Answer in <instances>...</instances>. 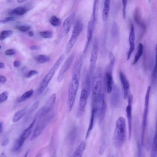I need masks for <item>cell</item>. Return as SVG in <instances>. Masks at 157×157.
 Returning <instances> with one entry per match:
<instances>
[{
  "instance_id": "1",
  "label": "cell",
  "mask_w": 157,
  "mask_h": 157,
  "mask_svg": "<svg viewBox=\"0 0 157 157\" xmlns=\"http://www.w3.org/2000/svg\"><path fill=\"white\" fill-rule=\"evenodd\" d=\"M102 72L101 68H99L96 70L93 78L91 108L98 109L99 107L102 95Z\"/></svg>"
},
{
  "instance_id": "2",
  "label": "cell",
  "mask_w": 157,
  "mask_h": 157,
  "mask_svg": "<svg viewBox=\"0 0 157 157\" xmlns=\"http://www.w3.org/2000/svg\"><path fill=\"white\" fill-rule=\"evenodd\" d=\"M126 120L121 117L116 121L114 132V144L117 148H120L123 145L126 138Z\"/></svg>"
},
{
  "instance_id": "3",
  "label": "cell",
  "mask_w": 157,
  "mask_h": 157,
  "mask_svg": "<svg viewBox=\"0 0 157 157\" xmlns=\"http://www.w3.org/2000/svg\"><path fill=\"white\" fill-rule=\"evenodd\" d=\"M64 58V55H61L55 63L53 67L51 69L38 89L37 93V95H40L43 93L59 67Z\"/></svg>"
},
{
  "instance_id": "4",
  "label": "cell",
  "mask_w": 157,
  "mask_h": 157,
  "mask_svg": "<svg viewBox=\"0 0 157 157\" xmlns=\"http://www.w3.org/2000/svg\"><path fill=\"white\" fill-rule=\"evenodd\" d=\"M98 48V42L97 39H96L94 42L91 52L89 71L87 75L89 81L92 84L97 61Z\"/></svg>"
},
{
  "instance_id": "5",
  "label": "cell",
  "mask_w": 157,
  "mask_h": 157,
  "mask_svg": "<svg viewBox=\"0 0 157 157\" xmlns=\"http://www.w3.org/2000/svg\"><path fill=\"white\" fill-rule=\"evenodd\" d=\"M151 89V87L150 86H149L147 89L145 98L144 108L142 123L141 143L142 146H144V144L145 136L147 124Z\"/></svg>"
},
{
  "instance_id": "6",
  "label": "cell",
  "mask_w": 157,
  "mask_h": 157,
  "mask_svg": "<svg viewBox=\"0 0 157 157\" xmlns=\"http://www.w3.org/2000/svg\"><path fill=\"white\" fill-rule=\"evenodd\" d=\"M79 86V80L72 78L69 87L67 101V108L69 112L72 110L73 106Z\"/></svg>"
},
{
  "instance_id": "7",
  "label": "cell",
  "mask_w": 157,
  "mask_h": 157,
  "mask_svg": "<svg viewBox=\"0 0 157 157\" xmlns=\"http://www.w3.org/2000/svg\"><path fill=\"white\" fill-rule=\"evenodd\" d=\"M89 91L86 88L82 90L76 111V116L78 118L81 117L83 115L86 107Z\"/></svg>"
},
{
  "instance_id": "8",
  "label": "cell",
  "mask_w": 157,
  "mask_h": 157,
  "mask_svg": "<svg viewBox=\"0 0 157 157\" xmlns=\"http://www.w3.org/2000/svg\"><path fill=\"white\" fill-rule=\"evenodd\" d=\"M128 104L126 108V112L129 127V139L131 138L132 129V107L133 96L129 94L127 98Z\"/></svg>"
},
{
  "instance_id": "9",
  "label": "cell",
  "mask_w": 157,
  "mask_h": 157,
  "mask_svg": "<svg viewBox=\"0 0 157 157\" xmlns=\"http://www.w3.org/2000/svg\"><path fill=\"white\" fill-rule=\"evenodd\" d=\"M114 65L110 63L107 68L105 76L104 77V81L107 87L108 93H111L113 90V78L112 70Z\"/></svg>"
},
{
  "instance_id": "10",
  "label": "cell",
  "mask_w": 157,
  "mask_h": 157,
  "mask_svg": "<svg viewBox=\"0 0 157 157\" xmlns=\"http://www.w3.org/2000/svg\"><path fill=\"white\" fill-rule=\"evenodd\" d=\"M75 57L74 54H72L66 60L62 65L59 72L57 81L60 83L63 79L64 74L70 67Z\"/></svg>"
},
{
  "instance_id": "11",
  "label": "cell",
  "mask_w": 157,
  "mask_h": 157,
  "mask_svg": "<svg viewBox=\"0 0 157 157\" xmlns=\"http://www.w3.org/2000/svg\"><path fill=\"white\" fill-rule=\"evenodd\" d=\"M96 22L91 19L88 23L87 28V41L84 50V54L86 53L93 37Z\"/></svg>"
},
{
  "instance_id": "12",
  "label": "cell",
  "mask_w": 157,
  "mask_h": 157,
  "mask_svg": "<svg viewBox=\"0 0 157 157\" xmlns=\"http://www.w3.org/2000/svg\"><path fill=\"white\" fill-rule=\"evenodd\" d=\"M56 99V94H52L47 100L44 106L39 111L38 115L42 117L48 113L53 106Z\"/></svg>"
},
{
  "instance_id": "13",
  "label": "cell",
  "mask_w": 157,
  "mask_h": 157,
  "mask_svg": "<svg viewBox=\"0 0 157 157\" xmlns=\"http://www.w3.org/2000/svg\"><path fill=\"white\" fill-rule=\"evenodd\" d=\"M112 94L110 99V104L112 108L115 109L119 106L120 100V89L117 86L113 88Z\"/></svg>"
},
{
  "instance_id": "14",
  "label": "cell",
  "mask_w": 157,
  "mask_h": 157,
  "mask_svg": "<svg viewBox=\"0 0 157 157\" xmlns=\"http://www.w3.org/2000/svg\"><path fill=\"white\" fill-rule=\"evenodd\" d=\"M135 28L133 24L131 25L130 31L129 36V48L128 52L127 60L130 59L135 49Z\"/></svg>"
},
{
  "instance_id": "15",
  "label": "cell",
  "mask_w": 157,
  "mask_h": 157,
  "mask_svg": "<svg viewBox=\"0 0 157 157\" xmlns=\"http://www.w3.org/2000/svg\"><path fill=\"white\" fill-rule=\"evenodd\" d=\"M120 77L122 87L123 98L126 99L129 95V84L126 76L122 71L120 72Z\"/></svg>"
},
{
  "instance_id": "16",
  "label": "cell",
  "mask_w": 157,
  "mask_h": 157,
  "mask_svg": "<svg viewBox=\"0 0 157 157\" xmlns=\"http://www.w3.org/2000/svg\"><path fill=\"white\" fill-rule=\"evenodd\" d=\"M82 57L80 56L76 60L73 71L72 78L80 80V73L82 64Z\"/></svg>"
},
{
  "instance_id": "17",
  "label": "cell",
  "mask_w": 157,
  "mask_h": 157,
  "mask_svg": "<svg viewBox=\"0 0 157 157\" xmlns=\"http://www.w3.org/2000/svg\"><path fill=\"white\" fill-rule=\"evenodd\" d=\"M107 109V104L104 96L102 94L101 97V102L99 108V123L101 125L103 122L105 117Z\"/></svg>"
},
{
  "instance_id": "18",
  "label": "cell",
  "mask_w": 157,
  "mask_h": 157,
  "mask_svg": "<svg viewBox=\"0 0 157 157\" xmlns=\"http://www.w3.org/2000/svg\"><path fill=\"white\" fill-rule=\"evenodd\" d=\"M134 19L135 22L145 32L146 30V26L141 18L139 9L137 8L135 11L134 15Z\"/></svg>"
},
{
  "instance_id": "19",
  "label": "cell",
  "mask_w": 157,
  "mask_h": 157,
  "mask_svg": "<svg viewBox=\"0 0 157 157\" xmlns=\"http://www.w3.org/2000/svg\"><path fill=\"white\" fill-rule=\"evenodd\" d=\"M75 17V13H73L65 19L64 21L63 27L65 33L66 34L68 33L70 31Z\"/></svg>"
},
{
  "instance_id": "20",
  "label": "cell",
  "mask_w": 157,
  "mask_h": 157,
  "mask_svg": "<svg viewBox=\"0 0 157 157\" xmlns=\"http://www.w3.org/2000/svg\"><path fill=\"white\" fill-rule=\"evenodd\" d=\"M98 111L96 110L91 109L90 118L88 127L86 133V139H87L90 135L94 126L95 117Z\"/></svg>"
},
{
  "instance_id": "21",
  "label": "cell",
  "mask_w": 157,
  "mask_h": 157,
  "mask_svg": "<svg viewBox=\"0 0 157 157\" xmlns=\"http://www.w3.org/2000/svg\"><path fill=\"white\" fill-rule=\"evenodd\" d=\"M84 25L81 21L77 22L73 30L71 37L77 38L82 31Z\"/></svg>"
},
{
  "instance_id": "22",
  "label": "cell",
  "mask_w": 157,
  "mask_h": 157,
  "mask_svg": "<svg viewBox=\"0 0 157 157\" xmlns=\"http://www.w3.org/2000/svg\"><path fill=\"white\" fill-rule=\"evenodd\" d=\"M111 0H105L102 14V19L105 22L108 19L110 7Z\"/></svg>"
},
{
  "instance_id": "23",
  "label": "cell",
  "mask_w": 157,
  "mask_h": 157,
  "mask_svg": "<svg viewBox=\"0 0 157 157\" xmlns=\"http://www.w3.org/2000/svg\"><path fill=\"white\" fill-rule=\"evenodd\" d=\"M86 146L87 143L85 141H84L82 142L74 151L73 156L75 157H82L86 149Z\"/></svg>"
},
{
  "instance_id": "24",
  "label": "cell",
  "mask_w": 157,
  "mask_h": 157,
  "mask_svg": "<svg viewBox=\"0 0 157 157\" xmlns=\"http://www.w3.org/2000/svg\"><path fill=\"white\" fill-rule=\"evenodd\" d=\"M155 64L152 76V82L154 86L156 85L157 84V43L155 47Z\"/></svg>"
},
{
  "instance_id": "25",
  "label": "cell",
  "mask_w": 157,
  "mask_h": 157,
  "mask_svg": "<svg viewBox=\"0 0 157 157\" xmlns=\"http://www.w3.org/2000/svg\"><path fill=\"white\" fill-rule=\"evenodd\" d=\"M157 156V121L151 152V156L155 157Z\"/></svg>"
},
{
  "instance_id": "26",
  "label": "cell",
  "mask_w": 157,
  "mask_h": 157,
  "mask_svg": "<svg viewBox=\"0 0 157 157\" xmlns=\"http://www.w3.org/2000/svg\"><path fill=\"white\" fill-rule=\"evenodd\" d=\"M46 126L45 123H43L38 126L35 129L31 138V141H33L37 138L42 133Z\"/></svg>"
},
{
  "instance_id": "27",
  "label": "cell",
  "mask_w": 157,
  "mask_h": 157,
  "mask_svg": "<svg viewBox=\"0 0 157 157\" xmlns=\"http://www.w3.org/2000/svg\"><path fill=\"white\" fill-rule=\"evenodd\" d=\"M28 11V10L26 8L22 7H16L9 12L10 15H16L22 16L25 14Z\"/></svg>"
},
{
  "instance_id": "28",
  "label": "cell",
  "mask_w": 157,
  "mask_h": 157,
  "mask_svg": "<svg viewBox=\"0 0 157 157\" xmlns=\"http://www.w3.org/2000/svg\"><path fill=\"white\" fill-rule=\"evenodd\" d=\"M99 7V0H94L92 20L96 22L97 19Z\"/></svg>"
},
{
  "instance_id": "29",
  "label": "cell",
  "mask_w": 157,
  "mask_h": 157,
  "mask_svg": "<svg viewBox=\"0 0 157 157\" xmlns=\"http://www.w3.org/2000/svg\"><path fill=\"white\" fill-rule=\"evenodd\" d=\"M143 45L141 43H139L137 53L132 63L133 65L135 64L138 62L143 54Z\"/></svg>"
},
{
  "instance_id": "30",
  "label": "cell",
  "mask_w": 157,
  "mask_h": 157,
  "mask_svg": "<svg viewBox=\"0 0 157 157\" xmlns=\"http://www.w3.org/2000/svg\"><path fill=\"white\" fill-rule=\"evenodd\" d=\"M25 140L21 136L15 142L12 148L13 151L14 152L18 151L24 144Z\"/></svg>"
},
{
  "instance_id": "31",
  "label": "cell",
  "mask_w": 157,
  "mask_h": 157,
  "mask_svg": "<svg viewBox=\"0 0 157 157\" xmlns=\"http://www.w3.org/2000/svg\"><path fill=\"white\" fill-rule=\"evenodd\" d=\"M26 112V108H24L17 111L14 114L13 117V122L16 123L19 120L24 116Z\"/></svg>"
},
{
  "instance_id": "32",
  "label": "cell",
  "mask_w": 157,
  "mask_h": 157,
  "mask_svg": "<svg viewBox=\"0 0 157 157\" xmlns=\"http://www.w3.org/2000/svg\"><path fill=\"white\" fill-rule=\"evenodd\" d=\"M36 120V119H35L30 126L28 128L25 130L23 134L21 135L22 137L25 140L27 139L30 135L34 124Z\"/></svg>"
},
{
  "instance_id": "33",
  "label": "cell",
  "mask_w": 157,
  "mask_h": 157,
  "mask_svg": "<svg viewBox=\"0 0 157 157\" xmlns=\"http://www.w3.org/2000/svg\"><path fill=\"white\" fill-rule=\"evenodd\" d=\"M34 93V90L33 89L27 91L18 100V102H22L30 98L33 95Z\"/></svg>"
},
{
  "instance_id": "34",
  "label": "cell",
  "mask_w": 157,
  "mask_h": 157,
  "mask_svg": "<svg viewBox=\"0 0 157 157\" xmlns=\"http://www.w3.org/2000/svg\"><path fill=\"white\" fill-rule=\"evenodd\" d=\"M35 60L38 63L44 64L48 62L50 60V58L46 55H40L35 57Z\"/></svg>"
},
{
  "instance_id": "35",
  "label": "cell",
  "mask_w": 157,
  "mask_h": 157,
  "mask_svg": "<svg viewBox=\"0 0 157 157\" xmlns=\"http://www.w3.org/2000/svg\"><path fill=\"white\" fill-rule=\"evenodd\" d=\"M13 33V32L11 30H5L3 31L1 33L0 36V40L2 41L5 40L7 37L11 35Z\"/></svg>"
},
{
  "instance_id": "36",
  "label": "cell",
  "mask_w": 157,
  "mask_h": 157,
  "mask_svg": "<svg viewBox=\"0 0 157 157\" xmlns=\"http://www.w3.org/2000/svg\"><path fill=\"white\" fill-rule=\"evenodd\" d=\"M50 22L54 27H58L60 24V21L59 18L55 16H52L50 19Z\"/></svg>"
},
{
  "instance_id": "37",
  "label": "cell",
  "mask_w": 157,
  "mask_h": 157,
  "mask_svg": "<svg viewBox=\"0 0 157 157\" xmlns=\"http://www.w3.org/2000/svg\"><path fill=\"white\" fill-rule=\"evenodd\" d=\"M112 34L113 37L116 38L119 36V30L116 23H114L112 29Z\"/></svg>"
},
{
  "instance_id": "38",
  "label": "cell",
  "mask_w": 157,
  "mask_h": 157,
  "mask_svg": "<svg viewBox=\"0 0 157 157\" xmlns=\"http://www.w3.org/2000/svg\"><path fill=\"white\" fill-rule=\"evenodd\" d=\"M40 35L43 38H49L53 36V32L50 31H42L40 33Z\"/></svg>"
},
{
  "instance_id": "39",
  "label": "cell",
  "mask_w": 157,
  "mask_h": 157,
  "mask_svg": "<svg viewBox=\"0 0 157 157\" xmlns=\"http://www.w3.org/2000/svg\"><path fill=\"white\" fill-rule=\"evenodd\" d=\"M9 96V93L7 91H4L0 95V103H3L7 101Z\"/></svg>"
},
{
  "instance_id": "40",
  "label": "cell",
  "mask_w": 157,
  "mask_h": 157,
  "mask_svg": "<svg viewBox=\"0 0 157 157\" xmlns=\"http://www.w3.org/2000/svg\"><path fill=\"white\" fill-rule=\"evenodd\" d=\"M16 28L19 31L24 32L29 30L31 28L30 26L24 25H18Z\"/></svg>"
},
{
  "instance_id": "41",
  "label": "cell",
  "mask_w": 157,
  "mask_h": 157,
  "mask_svg": "<svg viewBox=\"0 0 157 157\" xmlns=\"http://www.w3.org/2000/svg\"><path fill=\"white\" fill-rule=\"evenodd\" d=\"M39 104V102L37 101L35 102L29 111L28 114H31L34 113L38 108Z\"/></svg>"
},
{
  "instance_id": "42",
  "label": "cell",
  "mask_w": 157,
  "mask_h": 157,
  "mask_svg": "<svg viewBox=\"0 0 157 157\" xmlns=\"http://www.w3.org/2000/svg\"><path fill=\"white\" fill-rule=\"evenodd\" d=\"M123 9V17L124 19H125L126 16V8L127 4V0H122Z\"/></svg>"
},
{
  "instance_id": "43",
  "label": "cell",
  "mask_w": 157,
  "mask_h": 157,
  "mask_svg": "<svg viewBox=\"0 0 157 157\" xmlns=\"http://www.w3.org/2000/svg\"><path fill=\"white\" fill-rule=\"evenodd\" d=\"M16 18L14 17H10L5 18L3 20L1 21V23H4L9 22L10 21H15Z\"/></svg>"
},
{
  "instance_id": "44",
  "label": "cell",
  "mask_w": 157,
  "mask_h": 157,
  "mask_svg": "<svg viewBox=\"0 0 157 157\" xmlns=\"http://www.w3.org/2000/svg\"><path fill=\"white\" fill-rule=\"evenodd\" d=\"M15 54V51L12 49L7 50L5 52V54L7 56L13 55Z\"/></svg>"
},
{
  "instance_id": "45",
  "label": "cell",
  "mask_w": 157,
  "mask_h": 157,
  "mask_svg": "<svg viewBox=\"0 0 157 157\" xmlns=\"http://www.w3.org/2000/svg\"><path fill=\"white\" fill-rule=\"evenodd\" d=\"M9 142V138L7 137H5L2 141L1 143V146L3 147L6 146L8 144Z\"/></svg>"
},
{
  "instance_id": "46",
  "label": "cell",
  "mask_w": 157,
  "mask_h": 157,
  "mask_svg": "<svg viewBox=\"0 0 157 157\" xmlns=\"http://www.w3.org/2000/svg\"><path fill=\"white\" fill-rule=\"evenodd\" d=\"M109 55L110 62L114 64L115 60V57L112 52H109Z\"/></svg>"
},
{
  "instance_id": "47",
  "label": "cell",
  "mask_w": 157,
  "mask_h": 157,
  "mask_svg": "<svg viewBox=\"0 0 157 157\" xmlns=\"http://www.w3.org/2000/svg\"><path fill=\"white\" fill-rule=\"evenodd\" d=\"M38 73V72L36 70H31L27 75V77L28 78H31L33 76L37 74Z\"/></svg>"
},
{
  "instance_id": "48",
  "label": "cell",
  "mask_w": 157,
  "mask_h": 157,
  "mask_svg": "<svg viewBox=\"0 0 157 157\" xmlns=\"http://www.w3.org/2000/svg\"><path fill=\"white\" fill-rule=\"evenodd\" d=\"M21 62L19 61H16L13 63L14 66L16 68H19L21 66Z\"/></svg>"
},
{
  "instance_id": "49",
  "label": "cell",
  "mask_w": 157,
  "mask_h": 157,
  "mask_svg": "<svg viewBox=\"0 0 157 157\" xmlns=\"http://www.w3.org/2000/svg\"><path fill=\"white\" fill-rule=\"evenodd\" d=\"M41 47L39 46L34 45L30 47V49L31 50H37L40 49Z\"/></svg>"
},
{
  "instance_id": "50",
  "label": "cell",
  "mask_w": 157,
  "mask_h": 157,
  "mask_svg": "<svg viewBox=\"0 0 157 157\" xmlns=\"http://www.w3.org/2000/svg\"><path fill=\"white\" fill-rule=\"evenodd\" d=\"M6 81V78L4 76L2 75L0 76V82L1 83H5Z\"/></svg>"
},
{
  "instance_id": "51",
  "label": "cell",
  "mask_w": 157,
  "mask_h": 157,
  "mask_svg": "<svg viewBox=\"0 0 157 157\" xmlns=\"http://www.w3.org/2000/svg\"><path fill=\"white\" fill-rule=\"evenodd\" d=\"M4 129V124L3 122H0V133L1 134L3 132Z\"/></svg>"
},
{
  "instance_id": "52",
  "label": "cell",
  "mask_w": 157,
  "mask_h": 157,
  "mask_svg": "<svg viewBox=\"0 0 157 157\" xmlns=\"http://www.w3.org/2000/svg\"><path fill=\"white\" fill-rule=\"evenodd\" d=\"M5 67L4 64L2 62L0 63V68L2 69Z\"/></svg>"
},
{
  "instance_id": "53",
  "label": "cell",
  "mask_w": 157,
  "mask_h": 157,
  "mask_svg": "<svg viewBox=\"0 0 157 157\" xmlns=\"http://www.w3.org/2000/svg\"><path fill=\"white\" fill-rule=\"evenodd\" d=\"M27 1H28V0H17V2L19 3H21Z\"/></svg>"
},
{
  "instance_id": "54",
  "label": "cell",
  "mask_w": 157,
  "mask_h": 157,
  "mask_svg": "<svg viewBox=\"0 0 157 157\" xmlns=\"http://www.w3.org/2000/svg\"><path fill=\"white\" fill-rule=\"evenodd\" d=\"M30 37H32L34 35V33L32 31H30L28 33Z\"/></svg>"
},
{
  "instance_id": "55",
  "label": "cell",
  "mask_w": 157,
  "mask_h": 157,
  "mask_svg": "<svg viewBox=\"0 0 157 157\" xmlns=\"http://www.w3.org/2000/svg\"><path fill=\"white\" fill-rule=\"evenodd\" d=\"M30 150H28L27 152H26V153L24 156L25 157H27L28 155V153L30 152Z\"/></svg>"
},
{
  "instance_id": "56",
  "label": "cell",
  "mask_w": 157,
  "mask_h": 157,
  "mask_svg": "<svg viewBox=\"0 0 157 157\" xmlns=\"http://www.w3.org/2000/svg\"><path fill=\"white\" fill-rule=\"evenodd\" d=\"M100 150H104V149H103V147H100ZM103 150H102V151H100V152H99V153H100V154H102V153H103L104 151H103Z\"/></svg>"
},
{
  "instance_id": "57",
  "label": "cell",
  "mask_w": 157,
  "mask_h": 157,
  "mask_svg": "<svg viewBox=\"0 0 157 157\" xmlns=\"http://www.w3.org/2000/svg\"><path fill=\"white\" fill-rule=\"evenodd\" d=\"M0 47H0V49H1L2 48L1 46V45L0 46Z\"/></svg>"
}]
</instances>
